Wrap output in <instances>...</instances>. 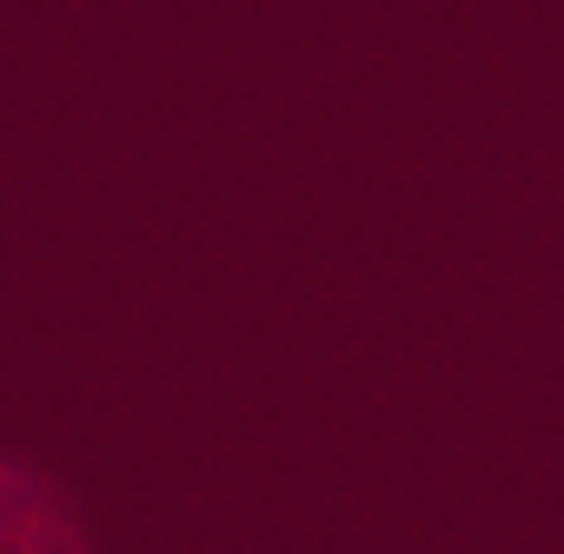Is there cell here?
Listing matches in <instances>:
<instances>
[{"mask_svg":"<svg viewBox=\"0 0 564 554\" xmlns=\"http://www.w3.org/2000/svg\"><path fill=\"white\" fill-rule=\"evenodd\" d=\"M0 554H91L82 504L21 454H0Z\"/></svg>","mask_w":564,"mask_h":554,"instance_id":"cell-1","label":"cell"}]
</instances>
